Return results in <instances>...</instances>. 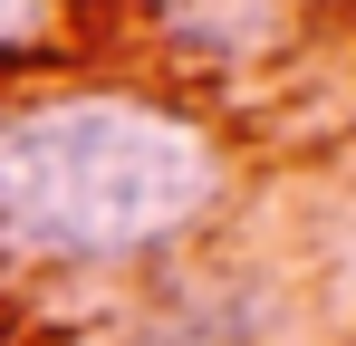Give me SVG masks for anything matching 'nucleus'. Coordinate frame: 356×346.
<instances>
[{"instance_id": "nucleus-1", "label": "nucleus", "mask_w": 356, "mask_h": 346, "mask_svg": "<svg viewBox=\"0 0 356 346\" xmlns=\"http://www.w3.org/2000/svg\"><path fill=\"white\" fill-rule=\"evenodd\" d=\"M222 202V145L164 97L58 87L0 106V260L106 270L145 260Z\"/></svg>"}, {"instance_id": "nucleus-2", "label": "nucleus", "mask_w": 356, "mask_h": 346, "mask_svg": "<svg viewBox=\"0 0 356 346\" xmlns=\"http://www.w3.org/2000/svg\"><path fill=\"white\" fill-rule=\"evenodd\" d=\"M280 10L289 0H145V19L193 58H250L270 49V29H280Z\"/></svg>"}, {"instance_id": "nucleus-3", "label": "nucleus", "mask_w": 356, "mask_h": 346, "mask_svg": "<svg viewBox=\"0 0 356 346\" xmlns=\"http://www.w3.org/2000/svg\"><path fill=\"white\" fill-rule=\"evenodd\" d=\"M49 19H58V0H0V58L39 49V39H49Z\"/></svg>"}]
</instances>
